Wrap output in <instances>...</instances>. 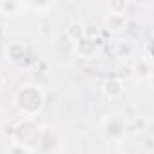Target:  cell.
<instances>
[{
    "instance_id": "1",
    "label": "cell",
    "mask_w": 154,
    "mask_h": 154,
    "mask_svg": "<svg viewBox=\"0 0 154 154\" xmlns=\"http://www.w3.org/2000/svg\"><path fill=\"white\" fill-rule=\"evenodd\" d=\"M44 100H45L44 91L33 84L22 85L15 96V102H17L20 112L27 118H33L36 112H40V109L44 107Z\"/></svg>"
},
{
    "instance_id": "2",
    "label": "cell",
    "mask_w": 154,
    "mask_h": 154,
    "mask_svg": "<svg viewBox=\"0 0 154 154\" xmlns=\"http://www.w3.org/2000/svg\"><path fill=\"white\" fill-rule=\"evenodd\" d=\"M96 53H98V42L89 35H84L80 40L74 42V54H80L82 58H93Z\"/></svg>"
},
{
    "instance_id": "3",
    "label": "cell",
    "mask_w": 154,
    "mask_h": 154,
    "mask_svg": "<svg viewBox=\"0 0 154 154\" xmlns=\"http://www.w3.org/2000/svg\"><path fill=\"white\" fill-rule=\"evenodd\" d=\"M54 49L60 58H69L71 54H74V40L67 33H63L54 40Z\"/></svg>"
},
{
    "instance_id": "4",
    "label": "cell",
    "mask_w": 154,
    "mask_h": 154,
    "mask_svg": "<svg viewBox=\"0 0 154 154\" xmlns=\"http://www.w3.org/2000/svg\"><path fill=\"white\" fill-rule=\"evenodd\" d=\"M123 131H125V127H123L122 120H118V118H109V120H105L103 134H105L107 138H111V140H118V138L123 136Z\"/></svg>"
},
{
    "instance_id": "5",
    "label": "cell",
    "mask_w": 154,
    "mask_h": 154,
    "mask_svg": "<svg viewBox=\"0 0 154 154\" xmlns=\"http://www.w3.org/2000/svg\"><path fill=\"white\" fill-rule=\"evenodd\" d=\"M127 26V17L125 15H107L105 18V27L109 31H122Z\"/></svg>"
},
{
    "instance_id": "6",
    "label": "cell",
    "mask_w": 154,
    "mask_h": 154,
    "mask_svg": "<svg viewBox=\"0 0 154 154\" xmlns=\"http://www.w3.org/2000/svg\"><path fill=\"white\" fill-rule=\"evenodd\" d=\"M6 56H8V60H11V62H18V60H22V58L26 56V45L20 44V42H13V44H9V45L6 47Z\"/></svg>"
},
{
    "instance_id": "7",
    "label": "cell",
    "mask_w": 154,
    "mask_h": 154,
    "mask_svg": "<svg viewBox=\"0 0 154 154\" xmlns=\"http://www.w3.org/2000/svg\"><path fill=\"white\" fill-rule=\"evenodd\" d=\"M123 82L122 80H118V78H112V80H109V82H105V87H103V93H105V96L107 98H116V96H120L122 93H123Z\"/></svg>"
},
{
    "instance_id": "8",
    "label": "cell",
    "mask_w": 154,
    "mask_h": 154,
    "mask_svg": "<svg viewBox=\"0 0 154 154\" xmlns=\"http://www.w3.org/2000/svg\"><path fill=\"white\" fill-rule=\"evenodd\" d=\"M127 6H129V4L125 2V0H114V2L109 4V13H111V15H125Z\"/></svg>"
},
{
    "instance_id": "9",
    "label": "cell",
    "mask_w": 154,
    "mask_h": 154,
    "mask_svg": "<svg viewBox=\"0 0 154 154\" xmlns=\"http://www.w3.org/2000/svg\"><path fill=\"white\" fill-rule=\"evenodd\" d=\"M136 71H138V74H140V78H149L150 72H152L150 60H140V63L136 65Z\"/></svg>"
},
{
    "instance_id": "10",
    "label": "cell",
    "mask_w": 154,
    "mask_h": 154,
    "mask_svg": "<svg viewBox=\"0 0 154 154\" xmlns=\"http://www.w3.org/2000/svg\"><path fill=\"white\" fill-rule=\"evenodd\" d=\"M22 6L24 4H20V2H0V11L6 15H15Z\"/></svg>"
},
{
    "instance_id": "11",
    "label": "cell",
    "mask_w": 154,
    "mask_h": 154,
    "mask_svg": "<svg viewBox=\"0 0 154 154\" xmlns=\"http://www.w3.org/2000/svg\"><path fill=\"white\" fill-rule=\"evenodd\" d=\"M29 6L35 8V9H47V8H53L51 2H47V4H29Z\"/></svg>"
},
{
    "instance_id": "12",
    "label": "cell",
    "mask_w": 154,
    "mask_h": 154,
    "mask_svg": "<svg viewBox=\"0 0 154 154\" xmlns=\"http://www.w3.org/2000/svg\"><path fill=\"white\" fill-rule=\"evenodd\" d=\"M4 82H6V78H4V76H2V74H0V87H2V85H4Z\"/></svg>"
}]
</instances>
